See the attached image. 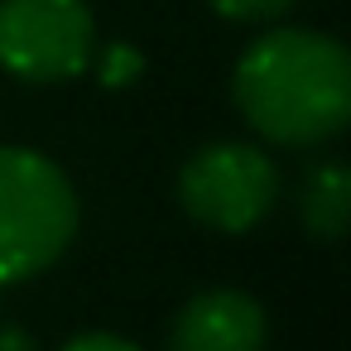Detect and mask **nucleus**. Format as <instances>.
<instances>
[{
    "instance_id": "1",
    "label": "nucleus",
    "mask_w": 351,
    "mask_h": 351,
    "mask_svg": "<svg viewBox=\"0 0 351 351\" xmlns=\"http://www.w3.org/2000/svg\"><path fill=\"white\" fill-rule=\"evenodd\" d=\"M241 121L279 149H317L351 125V53L303 25H269L231 73Z\"/></svg>"
},
{
    "instance_id": "2",
    "label": "nucleus",
    "mask_w": 351,
    "mask_h": 351,
    "mask_svg": "<svg viewBox=\"0 0 351 351\" xmlns=\"http://www.w3.org/2000/svg\"><path fill=\"white\" fill-rule=\"evenodd\" d=\"M77 221V188L49 154L0 145V289L53 269Z\"/></svg>"
},
{
    "instance_id": "3",
    "label": "nucleus",
    "mask_w": 351,
    "mask_h": 351,
    "mask_svg": "<svg viewBox=\"0 0 351 351\" xmlns=\"http://www.w3.org/2000/svg\"><path fill=\"white\" fill-rule=\"evenodd\" d=\"M279 202V169L260 145L212 140L178 169V207L221 236L255 231Z\"/></svg>"
},
{
    "instance_id": "4",
    "label": "nucleus",
    "mask_w": 351,
    "mask_h": 351,
    "mask_svg": "<svg viewBox=\"0 0 351 351\" xmlns=\"http://www.w3.org/2000/svg\"><path fill=\"white\" fill-rule=\"evenodd\" d=\"M97 15L87 0H0V68L29 87H58L92 68Z\"/></svg>"
},
{
    "instance_id": "5",
    "label": "nucleus",
    "mask_w": 351,
    "mask_h": 351,
    "mask_svg": "<svg viewBox=\"0 0 351 351\" xmlns=\"http://www.w3.org/2000/svg\"><path fill=\"white\" fill-rule=\"evenodd\" d=\"M269 317L255 293L217 284L193 293L169 322V351H265Z\"/></svg>"
},
{
    "instance_id": "6",
    "label": "nucleus",
    "mask_w": 351,
    "mask_h": 351,
    "mask_svg": "<svg viewBox=\"0 0 351 351\" xmlns=\"http://www.w3.org/2000/svg\"><path fill=\"white\" fill-rule=\"evenodd\" d=\"M298 221L313 241L337 245L351 226V169L341 159H317L298 178Z\"/></svg>"
},
{
    "instance_id": "7",
    "label": "nucleus",
    "mask_w": 351,
    "mask_h": 351,
    "mask_svg": "<svg viewBox=\"0 0 351 351\" xmlns=\"http://www.w3.org/2000/svg\"><path fill=\"white\" fill-rule=\"evenodd\" d=\"M87 73H97V82L106 87V92H125V87H135L140 77H145V53L135 49V44H97V53H92V68Z\"/></svg>"
},
{
    "instance_id": "8",
    "label": "nucleus",
    "mask_w": 351,
    "mask_h": 351,
    "mask_svg": "<svg viewBox=\"0 0 351 351\" xmlns=\"http://www.w3.org/2000/svg\"><path fill=\"white\" fill-rule=\"evenodd\" d=\"M207 5L231 25H274L279 15H289L298 5V0H207Z\"/></svg>"
},
{
    "instance_id": "9",
    "label": "nucleus",
    "mask_w": 351,
    "mask_h": 351,
    "mask_svg": "<svg viewBox=\"0 0 351 351\" xmlns=\"http://www.w3.org/2000/svg\"><path fill=\"white\" fill-rule=\"evenodd\" d=\"M58 351H145V346H135V341L121 337V332H77V337H68Z\"/></svg>"
},
{
    "instance_id": "10",
    "label": "nucleus",
    "mask_w": 351,
    "mask_h": 351,
    "mask_svg": "<svg viewBox=\"0 0 351 351\" xmlns=\"http://www.w3.org/2000/svg\"><path fill=\"white\" fill-rule=\"evenodd\" d=\"M0 351H44L25 327H0Z\"/></svg>"
}]
</instances>
